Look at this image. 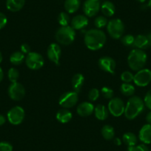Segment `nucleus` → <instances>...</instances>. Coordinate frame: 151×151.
I'll return each instance as SVG.
<instances>
[{"mask_svg":"<svg viewBox=\"0 0 151 151\" xmlns=\"http://www.w3.org/2000/svg\"><path fill=\"white\" fill-rule=\"evenodd\" d=\"M146 120H147V122L148 124H151V111H150L149 113L147 114Z\"/></svg>","mask_w":151,"mask_h":151,"instance_id":"42","label":"nucleus"},{"mask_svg":"<svg viewBox=\"0 0 151 151\" xmlns=\"http://www.w3.org/2000/svg\"><path fill=\"white\" fill-rule=\"evenodd\" d=\"M65 11L68 14H73L79 9L81 5L80 0H65Z\"/></svg>","mask_w":151,"mask_h":151,"instance_id":"22","label":"nucleus"},{"mask_svg":"<svg viewBox=\"0 0 151 151\" xmlns=\"http://www.w3.org/2000/svg\"><path fill=\"white\" fill-rule=\"evenodd\" d=\"M101 11L105 17H113L116 12V7L110 1H104L101 4Z\"/></svg>","mask_w":151,"mask_h":151,"instance_id":"19","label":"nucleus"},{"mask_svg":"<svg viewBox=\"0 0 151 151\" xmlns=\"http://www.w3.org/2000/svg\"><path fill=\"white\" fill-rule=\"evenodd\" d=\"M5 122H6L5 117L3 115H2V114H0V126L3 125L5 123Z\"/></svg>","mask_w":151,"mask_h":151,"instance_id":"41","label":"nucleus"},{"mask_svg":"<svg viewBox=\"0 0 151 151\" xmlns=\"http://www.w3.org/2000/svg\"><path fill=\"white\" fill-rule=\"evenodd\" d=\"M127 151H150V150L145 144H141L139 145L129 146L127 147Z\"/></svg>","mask_w":151,"mask_h":151,"instance_id":"34","label":"nucleus"},{"mask_svg":"<svg viewBox=\"0 0 151 151\" xmlns=\"http://www.w3.org/2000/svg\"><path fill=\"white\" fill-rule=\"evenodd\" d=\"M101 93L107 99H110L113 96V91L108 87H103L101 90Z\"/></svg>","mask_w":151,"mask_h":151,"instance_id":"35","label":"nucleus"},{"mask_svg":"<svg viewBox=\"0 0 151 151\" xmlns=\"http://www.w3.org/2000/svg\"><path fill=\"white\" fill-rule=\"evenodd\" d=\"M147 56L143 50L133 49L127 57V63L130 69L134 71H139L143 69L146 65Z\"/></svg>","mask_w":151,"mask_h":151,"instance_id":"3","label":"nucleus"},{"mask_svg":"<svg viewBox=\"0 0 151 151\" xmlns=\"http://www.w3.org/2000/svg\"><path fill=\"white\" fill-rule=\"evenodd\" d=\"M135 37L133 35H125V36L122 37L121 42L124 45L127 46V47H131L133 46V43H134Z\"/></svg>","mask_w":151,"mask_h":151,"instance_id":"31","label":"nucleus"},{"mask_svg":"<svg viewBox=\"0 0 151 151\" xmlns=\"http://www.w3.org/2000/svg\"><path fill=\"white\" fill-rule=\"evenodd\" d=\"M145 102L139 96H135L127 101L124 109V116L129 120H133L139 116L145 109Z\"/></svg>","mask_w":151,"mask_h":151,"instance_id":"2","label":"nucleus"},{"mask_svg":"<svg viewBox=\"0 0 151 151\" xmlns=\"http://www.w3.org/2000/svg\"><path fill=\"white\" fill-rule=\"evenodd\" d=\"M8 76L9 80L12 83L17 82L18 81L19 77V73L18 70H17L16 68H10L8 72Z\"/></svg>","mask_w":151,"mask_h":151,"instance_id":"30","label":"nucleus"},{"mask_svg":"<svg viewBox=\"0 0 151 151\" xmlns=\"http://www.w3.org/2000/svg\"><path fill=\"white\" fill-rule=\"evenodd\" d=\"M99 2H101H101H104V1H105V0H99Z\"/></svg>","mask_w":151,"mask_h":151,"instance_id":"49","label":"nucleus"},{"mask_svg":"<svg viewBox=\"0 0 151 151\" xmlns=\"http://www.w3.org/2000/svg\"><path fill=\"white\" fill-rule=\"evenodd\" d=\"M101 135L106 140H112L115 136V130L111 125L106 124L101 128Z\"/></svg>","mask_w":151,"mask_h":151,"instance_id":"25","label":"nucleus"},{"mask_svg":"<svg viewBox=\"0 0 151 151\" xmlns=\"http://www.w3.org/2000/svg\"><path fill=\"white\" fill-rule=\"evenodd\" d=\"M133 82L139 87H146L151 82V70L147 68H143L137 71L134 75Z\"/></svg>","mask_w":151,"mask_h":151,"instance_id":"9","label":"nucleus"},{"mask_svg":"<svg viewBox=\"0 0 151 151\" xmlns=\"http://www.w3.org/2000/svg\"><path fill=\"white\" fill-rule=\"evenodd\" d=\"M79 100L78 93L75 91H69L62 94L59 100V105L64 108H70L76 104Z\"/></svg>","mask_w":151,"mask_h":151,"instance_id":"7","label":"nucleus"},{"mask_svg":"<svg viewBox=\"0 0 151 151\" xmlns=\"http://www.w3.org/2000/svg\"><path fill=\"white\" fill-rule=\"evenodd\" d=\"M133 47L137 49L143 50L148 47V41L146 35H138L135 37L134 43H133Z\"/></svg>","mask_w":151,"mask_h":151,"instance_id":"24","label":"nucleus"},{"mask_svg":"<svg viewBox=\"0 0 151 151\" xmlns=\"http://www.w3.org/2000/svg\"><path fill=\"white\" fill-rule=\"evenodd\" d=\"M24 116L25 113L24 109L19 106H16L8 111L7 116L11 124L14 125H18L22 122L24 119Z\"/></svg>","mask_w":151,"mask_h":151,"instance_id":"8","label":"nucleus"},{"mask_svg":"<svg viewBox=\"0 0 151 151\" xmlns=\"http://www.w3.org/2000/svg\"><path fill=\"white\" fill-rule=\"evenodd\" d=\"M124 101L120 98H112L108 103V111L113 116L119 117L124 113Z\"/></svg>","mask_w":151,"mask_h":151,"instance_id":"10","label":"nucleus"},{"mask_svg":"<svg viewBox=\"0 0 151 151\" xmlns=\"http://www.w3.org/2000/svg\"><path fill=\"white\" fill-rule=\"evenodd\" d=\"M85 44L91 50H98L103 47L106 42V35L99 29H91L85 35Z\"/></svg>","mask_w":151,"mask_h":151,"instance_id":"1","label":"nucleus"},{"mask_svg":"<svg viewBox=\"0 0 151 151\" xmlns=\"http://www.w3.org/2000/svg\"><path fill=\"white\" fill-rule=\"evenodd\" d=\"M8 95L14 101H20L25 96V89L21 83L14 82L8 88Z\"/></svg>","mask_w":151,"mask_h":151,"instance_id":"11","label":"nucleus"},{"mask_svg":"<svg viewBox=\"0 0 151 151\" xmlns=\"http://www.w3.org/2000/svg\"><path fill=\"white\" fill-rule=\"evenodd\" d=\"M99 91L97 88H92L88 93V99H90V101H95L99 99Z\"/></svg>","mask_w":151,"mask_h":151,"instance_id":"36","label":"nucleus"},{"mask_svg":"<svg viewBox=\"0 0 151 151\" xmlns=\"http://www.w3.org/2000/svg\"><path fill=\"white\" fill-rule=\"evenodd\" d=\"M88 19L86 16L77 15L74 17L71 20V27L74 30H81L88 25Z\"/></svg>","mask_w":151,"mask_h":151,"instance_id":"16","label":"nucleus"},{"mask_svg":"<svg viewBox=\"0 0 151 151\" xmlns=\"http://www.w3.org/2000/svg\"><path fill=\"white\" fill-rule=\"evenodd\" d=\"M94 24H95V26L97 27V28L99 29L102 28V27H105V26L107 24V20L105 17L99 16V17H97L95 19Z\"/></svg>","mask_w":151,"mask_h":151,"instance_id":"32","label":"nucleus"},{"mask_svg":"<svg viewBox=\"0 0 151 151\" xmlns=\"http://www.w3.org/2000/svg\"><path fill=\"white\" fill-rule=\"evenodd\" d=\"M99 66L102 70L109 73L114 74L116 64L115 60L110 56H103L99 60Z\"/></svg>","mask_w":151,"mask_h":151,"instance_id":"14","label":"nucleus"},{"mask_svg":"<svg viewBox=\"0 0 151 151\" xmlns=\"http://www.w3.org/2000/svg\"><path fill=\"white\" fill-rule=\"evenodd\" d=\"M24 59V54L21 51H16L11 55L10 62L14 65H19Z\"/></svg>","mask_w":151,"mask_h":151,"instance_id":"27","label":"nucleus"},{"mask_svg":"<svg viewBox=\"0 0 151 151\" xmlns=\"http://www.w3.org/2000/svg\"><path fill=\"white\" fill-rule=\"evenodd\" d=\"M2 59H3V56H2V53L0 52V63L2 62Z\"/></svg>","mask_w":151,"mask_h":151,"instance_id":"46","label":"nucleus"},{"mask_svg":"<svg viewBox=\"0 0 151 151\" xmlns=\"http://www.w3.org/2000/svg\"><path fill=\"white\" fill-rule=\"evenodd\" d=\"M144 102H145V106L148 109L151 110V90H150L145 95V99H144Z\"/></svg>","mask_w":151,"mask_h":151,"instance_id":"38","label":"nucleus"},{"mask_svg":"<svg viewBox=\"0 0 151 151\" xmlns=\"http://www.w3.org/2000/svg\"><path fill=\"white\" fill-rule=\"evenodd\" d=\"M58 22L62 27L68 26L70 23L69 14L66 12H61L58 16Z\"/></svg>","mask_w":151,"mask_h":151,"instance_id":"29","label":"nucleus"},{"mask_svg":"<svg viewBox=\"0 0 151 151\" xmlns=\"http://www.w3.org/2000/svg\"><path fill=\"white\" fill-rule=\"evenodd\" d=\"M120 91L123 95L126 96H133L135 93V88L133 85L130 83H122L120 88Z\"/></svg>","mask_w":151,"mask_h":151,"instance_id":"28","label":"nucleus"},{"mask_svg":"<svg viewBox=\"0 0 151 151\" xmlns=\"http://www.w3.org/2000/svg\"><path fill=\"white\" fill-rule=\"evenodd\" d=\"M47 55L49 60L53 62L55 65H59L61 55H62V49H61L60 46L56 43L50 44L47 47Z\"/></svg>","mask_w":151,"mask_h":151,"instance_id":"13","label":"nucleus"},{"mask_svg":"<svg viewBox=\"0 0 151 151\" xmlns=\"http://www.w3.org/2000/svg\"><path fill=\"white\" fill-rule=\"evenodd\" d=\"M107 30L113 39L119 40L122 37L124 32V23L119 19H113L107 22Z\"/></svg>","mask_w":151,"mask_h":151,"instance_id":"5","label":"nucleus"},{"mask_svg":"<svg viewBox=\"0 0 151 151\" xmlns=\"http://www.w3.org/2000/svg\"><path fill=\"white\" fill-rule=\"evenodd\" d=\"M148 41V47H151V33H149L147 35H146Z\"/></svg>","mask_w":151,"mask_h":151,"instance_id":"43","label":"nucleus"},{"mask_svg":"<svg viewBox=\"0 0 151 151\" xmlns=\"http://www.w3.org/2000/svg\"><path fill=\"white\" fill-rule=\"evenodd\" d=\"M82 8L86 17H93L101 9V2L99 0H86Z\"/></svg>","mask_w":151,"mask_h":151,"instance_id":"12","label":"nucleus"},{"mask_svg":"<svg viewBox=\"0 0 151 151\" xmlns=\"http://www.w3.org/2000/svg\"><path fill=\"white\" fill-rule=\"evenodd\" d=\"M136 1H138L139 2H141V3H144V2H146L147 0H136Z\"/></svg>","mask_w":151,"mask_h":151,"instance_id":"48","label":"nucleus"},{"mask_svg":"<svg viewBox=\"0 0 151 151\" xmlns=\"http://www.w3.org/2000/svg\"><path fill=\"white\" fill-rule=\"evenodd\" d=\"M8 22V19L3 13L0 12V30L3 28Z\"/></svg>","mask_w":151,"mask_h":151,"instance_id":"39","label":"nucleus"},{"mask_svg":"<svg viewBox=\"0 0 151 151\" xmlns=\"http://www.w3.org/2000/svg\"><path fill=\"white\" fill-rule=\"evenodd\" d=\"M73 115L70 111H69L67 109H62V110H59L56 113V118L58 122L62 124H65V123L69 122L72 119Z\"/></svg>","mask_w":151,"mask_h":151,"instance_id":"21","label":"nucleus"},{"mask_svg":"<svg viewBox=\"0 0 151 151\" xmlns=\"http://www.w3.org/2000/svg\"><path fill=\"white\" fill-rule=\"evenodd\" d=\"M123 142L127 146H134L137 144V137L136 135L131 132H127L123 135Z\"/></svg>","mask_w":151,"mask_h":151,"instance_id":"26","label":"nucleus"},{"mask_svg":"<svg viewBox=\"0 0 151 151\" xmlns=\"http://www.w3.org/2000/svg\"><path fill=\"white\" fill-rule=\"evenodd\" d=\"M148 8H150V9H151V0H149V2H148L147 4Z\"/></svg>","mask_w":151,"mask_h":151,"instance_id":"47","label":"nucleus"},{"mask_svg":"<svg viewBox=\"0 0 151 151\" xmlns=\"http://www.w3.org/2000/svg\"><path fill=\"white\" fill-rule=\"evenodd\" d=\"M139 138L143 144H151V124H146L141 128L139 133Z\"/></svg>","mask_w":151,"mask_h":151,"instance_id":"17","label":"nucleus"},{"mask_svg":"<svg viewBox=\"0 0 151 151\" xmlns=\"http://www.w3.org/2000/svg\"><path fill=\"white\" fill-rule=\"evenodd\" d=\"M25 0H7L6 8L11 12H17L22 9Z\"/></svg>","mask_w":151,"mask_h":151,"instance_id":"18","label":"nucleus"},{"mask_svg":"<svg viewBox=\"0 0 151 151\" xmlns=\"http://www.w3.org/2000/svg\"><path fill=\"white\" fill-rule=\"evenodd\" d=\"M94 113L96 118L100 121H104L108 117V110L103 104L96 105V107L94 108Z\"/></svg>","mask_w":151,"mask_h":151,"instance_id":"23","label":"nucleus"},{"mask_svg":"<svg viewBox=\"0 0 151 151\" xmlns=\"http://www.w3.org/2000/svg\"><path fill=\"white\" fill-rule=\"evenodd\" d=\"M94 106L92 103L88 101H84L78 105L76 111L77 113L82 117H88L91 116L94 111Z\"/></svg>","mask_w":151,"mask_h":151,"instance_id":"15","label":"nucleus"},{"mask_svg":"<svg viewBox=\"0 0 151 151\" xmlns=\"http://www.w3.org/2000/svg\"><path fill=\"white\" fill-rule=\"evenodd\" d=\"M20 49H21L22 53H23L24 54V53H27V54H28V53L30 52V46H29L27 44H25V43L22 45L21 47H20Z\"/></svg>","mask_w":151,"mask_h":151,"instance_id":"40","label":"nucleus"},{"mask_svg":"<svg viewBox=\"0 0 151 151\" xmlns=\"http://www.w3.org/2000/svg\"><path fill=\"white\" fill-rule=\"evenodd\" d=\"M85 82V77L82 73H76L73 76L72 79V87L73 88V91L79 93L83 87Z\"/></svg>","mask_w":151,"mask_h":151,"instance_id":"20","label":"nucleus"},{"mask_svg":"<svg viewBox=\"0 0 151 151\" xmlns=\"http://www.w3.org/2000/svg\"><path fill=\"white\" fill-rule=\"evenodd\" d=\"M25 63L30 70H39L43 67L45 60L43 56L36 52H30L25 58Z\"/></svg>","mask_w":151,"mask_h":151,"instance_id":"6","label":"nucleus"},{"mask_svg":"<svg viewBox=\"0 0 151 151\" xmlns=\"http://www.w3.org/2000/svg\"><path fill=\"white\" fill-rule=\"evenodd\" d=\"M150 151H151V150H150Z\"/></svg>","mask_w":151,"mask_h":151,"instance_id":"50","label":"nucleus"},{"mask_svg":"<svg viewBox=\"0 0 151 151\" xmlns=\"http://www.w3.org/2000/svg\"><path fill=\"white\" fill-rule=\"evenodd\" d=\"M0 151H13V146L8 142H0Z\"/></svg>","mask_w":151,"mask_h":151,"instance_id":"37","label":"nucleus"},{"mask_svg":"<svg viewBox=\"0 0 151 151\" xmlns=\"http://www.w3.org/2000/svg\"><path fill=\"white\" fill-rule=\"evenodd\" d=\"M55 37L59 44L62 45H69L75 40V30L71 26H63L56 31Z\"/></svg>","mask_w":151,"mask_h":151,"instance_id":"4","label":"nucleus"},{"mask_svg":"<svg viewBox=\"0 0 151 151\" xmlns=\"http://www.w3.org/2000/svg\"><path fill=\"white\" fill-rule=\"evenodd\" d=\"M114 144H115L116 145H117V146H120V145H122V141L120 140V139H119V138H116V139H114Z\"/></svg>","mask_w":151,"mask_h":151,"instance_id":"44","label":"nucleus"},{"mask_svg":"<svg viewBox=\"0 0 151 151\" xmlns=\"http://www.w3.org/2000/svg\"><path fill=\"white\" fill-rule=\"evenodd\" d=\"M4 78V72L2 68L0 67V82H2Z\"/></svg>","mask_w":151,"mask_h":151,"instance_id":"45","label":"nucleus"},{"mask_svg":"<svg viewBox=\"0 0 151 151\" xmlns=\"http://www.w3.org/2000/svg\"><path fill=\"white\" fill-rule=\"evenodd\" d=\"M134 75L130 71H124L122 73L121 79L124 83H130L132 81H133Z\"/></svg>","mask_w":151,"mask_h":151,"instance_id":"33","label":"nucleus"}]
</instances>
